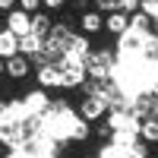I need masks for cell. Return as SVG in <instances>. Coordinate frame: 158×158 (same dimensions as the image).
<instances>
[{
	"label": "cell",
	"instance_id": "cell-1",
	"mask_svg": "<svg viewBox=\"0 0 158 158\" xmlns=\"http://www.w3.org/2000/svg\"><path fill=\"white\" fill-rule=\"evenodd\" d=\"M108 111H111V101L104 95H82L79 104H76V114L89 123H98L101 117H108Z\"/></svg>",
	"mask_w": 158,
	"mask_h": 158
},
{
	"label": "cell",
	"instance_id": "cell-2",
	"mask_svg": "<svg viewBox=\"0 0 158 158\" xmlns=\"http://www.w3.org/2000/svg\"><path fill=\"white\" fill-rule=\"evenodd\" d=\"M114 54L108 48L104 51H92L89 54V60H85V70H89V79H98V82H104V79H111V73H114Z\"/></svg>",
	"mask_w": 158,
	"mask_h": 158
},
{
	"label": "cell",
	"instance_id": "cell-3",
	"mask_svg": "<svg viewBox=\"0 0 158 158\" xmlns=\"http://www.w3.org/2000/svg\"><path fill=\"white\" fill-rule=\"evenodd\" d=\"M22 104H25V114L29 117H44L51 111V98H48V89L38 85L35 92H25L22 95Z\"/></svg>",
	"mask_w": 158,
	"mask_h": 158
},
{
	"label": "cell",
	"instance_id": "cell-4",
	"mask_svg": "<svg viewBox=\"0 0 158 158\" xmlns=\"http://www.w3.org/2000/svg\"><path fill=\"white\" fill-rule=\"evenodd\" d=\"M35 82L41 89H63V70H60V63L35 67Z\"/></svg>",
	"mask_w": 158,
	"mask_h": 158
},
{
	"label": "cell",
	"instance_id": "cell-5",
	"mask_svg": "<svg viewBox=\"0 0 158 158\" xmlns=\"http://www.w3.org/2000/svg\"><path fill=\"white\" fill-rule=\"evenodd\" d=\"M6 29L13 32V35H29L32 32V13H25V10H13V13H6Z\"/></svg>",
	"mask_w": 158,
	"mask_h": 158
},
{
	"label": "cell",
	"instance_id": "cell-6",
	"mask_svg": "<svg viewBox=\"0 0 158 158\" xmlns=\"http://www.w3.org/2000/svg\"><path fill=\"white\" fill-rule=\"evenodd\" d=\"M79 32H82V35H98V32H104V13H98V10L79 13Z\"/></svg>",
	"mask_w": 158,
	"mask_h": 158
},
{
	"label": "cell",
	"instance_id": "cell-7",
	"mask_svg": "<svg viewBox=\"0 0 158 158\" xmlns=\"http://www.w3.org/2000/svg\"><path fill=\"white\" fill-rule=\"evenodd\" d=\"M60 70H63V89H82L89 79L85 63H73V67H60Z\"/></svg>",
	"mask_w": 158,
	"mask_h": 158
},
{
	"label": "cell",
	"instance_id": "cell-8",
	"mask_svg": "<svg viewBox=\"0 0 158 158\" xmlns=\"http://www.w3.org/2000/svg\"><path fill=\"white\" fill-rule=\"evenodd\" d=\"M6 76L13 79V82H19V79H25V76H32V60L25 57V54L10 57V60H6Z\"/></svg>",
	"mask_w": 158,
	"mask_h": 158
},
{
	"label": "cell",
	"instance_id": "cell-9",
	"mask_svg": "<svg viewBox=\"0 0 158 158\" xmlns=\"http://www.w3.org/2000/svg\"><path fill=\"white\" fill-rule=\"evenodd\" d=\"M127 29H130V16H127V13L117 10V13H108V16H104V32H108V35L120 38Z\"/></svg>",
	"mask_w": 158,
	"mask_h": 158
},
{
	"label": "cell",
	"instance_id": "cell-10",
	"mask_svg": "<svg viewBox=\"0 0 158 158\" xmlns=\"http://www.w3.org/2000/svg\"><path fill=\"white\" fill-rule=\"evenodd\" d=\"M41 51H44V38H41V35L29 32V35H22V38H19V54H25L29 60H32V57H38Z\"/></svg>",
	"mask_w": 158,
	"mask_h": 158
},
{
	"label": "cell",
	"instance_id": "cell-11",
	"mask_svg": "<svg viewBox=\"0 0 158 158\" xmlns=\"http://www.w3.org/2000/svg\"><path fill=\"white\" fill-rule=\"evenodd\" d=\"M139 139L146 142V146H158V117L155 114L139 120Z\"/></svg>",
	"mask_w": 158,
	"mask_h": 158
},
{
	"label": "cell",
	"instance_id": "cell-12",
	"mask_svg": "<svg viewBox=\"0 0 158 158\" xmlns=\"http://www.w3.org/2000/svg\"><path fill=\"white\" fill-rule=\"evenodd\" d=\"M19 54V35H13L10 29H0V57L10 60Z\"/></svg>",
	"mask_w": 158,
	"mask_h": 158
},
{
	"label": "cell",
	"instance_id": "cell-13",
	"mask_svg": "<svg viewBox=\"0 0 158 158\" xmlns=\"http://www.w3.org/2000/svg\"><path fill=\"white\" fill-rule=\"evenodd\" d=\"M54 29V16H51L48 10H38V13H32V32L35 35H41V38H48V32Z\"/></svg>",
	"mask_w": 158,
	"mask_h": 158
},
{
	"label": "cell",
	"instance_id": "cell-14",
	"mask_svg": "<svg viewBox=\"0 0 158 158\" xmlns=\"http://www.w3.org/2000/svg\"><path fill=\"white\" fill-rule=\"evenodd\" d=\"M130 25H133V29H139V32H152V29H155V19L149 16V13L136 10L133 16H130Z\"/></svg>",
	"mask_w": 158,
	"mask_h": 158
},
{
	"label": "cell",
	"instance_id": "cell-15",
	"mask_svg": "<svg viewBox=\"0 0 158 158\" xmlns=\"http://www.w3.org/2000/svg\"><path fill=\"white\" fill-rule=\"evenodd\" d=\"M92 133H95L98 139H104V142H111V139H114V127H111L108 120H98V123H95V130H92Z\"/></svg>",
	"mask_w": 158,
	"mask_h": 158
},
{
	"label": "cell",
	"instance_id": "cell-16",
	"mask_svg": "<svg viewBox=\"0 0 158 158\" xmlns=\"http://www.w3.org/2000/svg\"><path fill=\"white\" fill-rule=\"evenodd\" d=\"M95 10L104 13V16H108V13H117L120 10V0H95Z\"/></svg>",
	"mask_w": 158,
	"mask_h": 158
},
{
	"label": "cell",
	"instance_id": "cell-17",
	"mask_svg": "<svg viewBox=\"0 0 158 158\" xmlns=\"http://www.w3.org/2000/svg\"><path fill=\"white\" fill-rule=\"evenodd\" d=\"M139 6H142V0H120V13H127V16H133Z\"/></svg>",
	"mask_w": 158,
	"mask_h": 158
},
{
	"label": "cell",
	"instance_id": "cell-18",
	"mask_svg": "<svg viewBox=\"0 0 158 158\" xmlns=\"http://www.w3.org/2000/svg\"><path fill=\"white\" fill-rule=\"evenodd\" d=\"M41 6H44L48 13H60L63 6H67V0H41Z\"/></svg>",
	"mask_w": 158,
	"mask_h": 158
},
{
	"label": "cell",
	"instance_id": "cell-19",
	"mask_svg": "<svg viewBox=\"0 0 158 158\" xmlns=\"http://www.w3.org/2000/svg\"><path fill=\"white\" fill-rule=\"evenodd\" d=\"M19 10H25V13H38V10H44V6H41V0H19Z\"/></svg>",
	"mask_w": 158,
	"mask_h": 158
},
{
	"label": "cell",
	"instance_id": "cell-20",
	"mask_svg": "<svg viewBox=\"0 0 158 158\" xmlns=\"http://www.w3.org/2000/svg\"><path fill=\"white\" fill-rule=\"evenodd\" d=\"M16 6H19V0H0V13H3V16H6V13H13Z\"/></svg>",
	"mask_w": 158,
	"mask_h": 158
},
{
	"label": "cell",
	"instance_id": "cell-21",
	"mask_svg": "<svg viewBox=\"0 0 158 158\" xmlns=\"http://www.w3.org/2000/svg\"><path fill=\"white\" fill-rule=\"evenodd\" d=\"M67 3H70V6L76 10V13H85V10H89V3H92V0H67Z\"/></svg>",
	"mask_w": 158,
	"mask_h": 158
},
{
	"label": "cell",
	"instance_id": "cell-22",
	"mask_svg": "<svg viewBox=\"0 0 158 158\" xmlns=\"http://www.w3.org/2000/svg\"><path fill=\"white\" fill-rule=\"evenodd\" d=\"M3 76H6V60L0 57V79H3Z\"/></svg>",
	"mask_w": 158,
	"mask_h": 158
},
{
	"label": "cell",
	"instance_id": "cell-23",
	"mask_svg": "<svg viewBox=\"0 0 158 158\" xmlns=\"http://www.w3.org/2000/svg\"><path fill=\"white\" fill-rule=\"evenodd\" d=\"M152 114H155V117H158V98H155V101H152Z\"/></svg>",
	"mask_w": 158,
	"mask_h": 158
},
{
	"label": "cell",
	"instance_id": "cell-24",
	"mask_svg": "<svg viewBox=\"0 0 158 158\" xmlns=\"http://www.w3.org/2000/svg\"><path fill=\"white\" fill-rule=\"evenodd\" d=\"M0 29H6V16H3V13H0Z\"/></svg>",
	"mask_w": 158,
	"mask_h": 158
}]
</instances>
